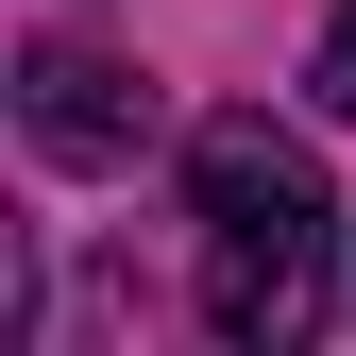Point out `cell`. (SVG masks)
Instances as JSON below:
<instances>
[{
  "label": "cell",
  "mask_w": 356,
  "mask_h": 356,
  "mask_svg": "<svg viewBox=\"0 0 356 356\" xmlns=\"http://www.w3.org/2000/svg\"><path fill=\"white\" fill-rule=\"evenodd\" d=\"M305 85H323V119H356V0L323 17V68H305Z\"/></svg>",
  "instance_id": "3957f363"
},
{
  "label": "cell",
  "mask_w": 356,
  "mask_h": 356,
  "mask_svg": "<svg viewBox=\"0 0 356 356\" xmlns=\"http://www.w3.org/2000/svg\"><path fill=\"white\" fill-rule=\"evenodd\" d=\"M187 204H204V323L220 339H305L323 323V153L272 136V119H204L187 136Z\"/></svg>",
  "instance_id": "6da1fadb"
},
{
  "label": "cell",
  "mask_w": 356,
  "mask_h": 356,
  "mask_svg": "<svg viewBox=\"0 0 356 356\" xmlns=\"http://www.w3.org/2000/svg\"><path fill=\"white\" fill-rule=\"evenodd\" d=\"M17 136L51 170H136L153 153V85L119 51H85V34H34V51H17Z\"/></svg>",
  "instance_id": "7a4b0ae2"
}]
</instances>
